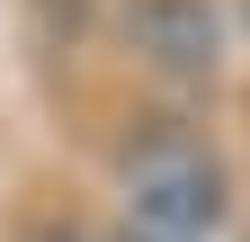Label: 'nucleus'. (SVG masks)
<instances>
[{"label": "nucleus", "mask_w": 250, "mask_h": 242, "mask_svg": "<svg viewBox=\"0 0 250 242\" xmlns=\"http://www.w3.org/2000/svg\"><path fill=\"white\" fill-rule=\"evenodd\" d=\"M116 197H125V242H214L232 179H224V162H214V144L197 126L152 117L116 153Z\"/></svg>", "instance_id": "nucleus-1"}, {"label": "nucleus", "mask_w": 250, "mask_h": 242, "mask_svg": "<svg viewBox=\"0 0 250 242\" xmlns=\"http://www.w3.org/2000/svg\"><path fill=\"white\" fill-rule=\"evenodd\" d=\"M125 36L161 81H214V63H224L214 0H125Z\"/></svg>", "instance_id": "nucleus-2"}, {"label": "nucleus", "mask_w": 250, "mask_h": 242, "mask_svg": "<svg viewBox=\"0 0 250 242\" xmlns=\"http://www.w3.org/2000/svg\"><path fill=\"white\" fill-rule=\"evenodd\" d=\"M36 242H89V233H81V224H45Z\"/></svg>", "instance_id": "nucleus-3"}, {"label": "nucleus", "mask_w": 250, "mask_h": 242, "mask_svg": "<svg viewBox=\"0 0 250 242\" xmlns=\"http://www.w3.org/2000/svg\"><path fill=\"white\" fill-rule=\"evenodd\" d=\"M241 36H250V0H241Z\"/></svg>", "instance_id": "nucleus-4"}, {"label": "nucleus", "mask_w": 250, "mask_h": 242, "mask_svg": "<svg viewBox=\"0 0 250 242\" xmlns=\"http://www.w3.org/2000/svg\"><path fill=\"white\" fill-rule=\"evenodd\" d=\"M241 242H250V233H241Z\"/></svg>", "instance_id": "nucleus-5"}]
</instances>
